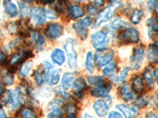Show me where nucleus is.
I'll return each mask as SVG.
<instances>
[{
    "label": "nucleus",
    "instance_id": "nucleus-1",
    "mask_svg": "<svg viewBox=\"0 0 158 118\" xmlns=\"http://www.w3.org/2000/svg\"><path fill=\"white\" fill-rule=\"evenodd\" d=\"M25 92L21 88L8 90L4 94L2 102L10 111H16L25 103Z\"/></svg>",
    "mask_w": 158,
    "mask_h": 118
},
{
    "label": "nucleus",
    "instance_id": "nucleus-2",
    "mask_svg": "<svg viewBox=\"0 0 158 118\" xmlns=\"http://www.w3.org/2000/svg\"><path fill=\"white\" fill-rule=\"evenodd\" d=\"M121 6V2L118 1H113L110 3L109 6H108L106 8H104L100 14H98V16L96 18L95 22L93 24L92 28L93 29H97L104 22H107L108 20L111 19L112 17L114 16L115 10L119 8Z\"/></svg>",
    "mask_w": 158,
    "mask_h": 118
},
{
    "label": "nucleus",
    "instance_id": "nucleus-3",
    "mask_svg": "<svg viewBox=\"0 0 158 118\" xmlns=\"http://www.w3.org/2000/svg\"><path fill=\"white\" fill-rule=\"evenodd\" d=\"M44 73L45 82L49 85H56L59 83L61 76V71L58 69H54L49 61H44L42 63Z\"/></svg>",
    "mask_w": 158,
    "mask_h": 118
},
{
    "label": "nucleus",
    "instance_id": "nucleus-4",
    "mask_svg": "<svg viewBox=\"0 0 158 118\" xmlns=\"http://www.w3.org/2000/svg\"><path fill=\"white\" fill-rule=\"evenodd\" d=\"M118 39L125 44H135L140 40V36L135 28L127 27L118 34Z\"/></svg>",
    "mask_w": 158,
    "mask_h": 118
},
{
    "label": "nucleus",
    "instance_id": "nucleus-5",
    "mask_svg": "<svg viewBox=\"0 0 158 118\" xmlns=\"http://www.w3.org/2000/svg\"><path fill=\"white\" fill-rule=\"evenodd\" d=\"M91 43L97 50H105L109 45L110 36L107 32L99 31L91 36Z\"/></svg>",
    "mask_w": 158,
    "mask_h": 118
},
{
    "label": "nucleus",
    "instance_id": "nucleus-6",
    "mask_svg": "<svg viewBox=\"0 0 158 118\" xmlns=\"http://www.w3.org/2000/svg\"><path fill=\"white\" fill-rule=\"evenodd\" d=\"M64 48L67 55V62L71 69L77 67V52L75 50V41L71 38L66 40Z\"/></svg>",
    "mask_w": 158,
    "mask_h": 118
},
{
    "label": "nucleus",
    "instance_id": "nucleus-7",
    "mask_svg": "<svg viewBox=\"0 0 158 118\" xmlns=\"http://www.w3.org/2000/svg\"><path fill=\"white\" fill-rule=\"evenodd\" d=\"M145 48L142 46L135 47L133 50V53L130 57V62L131 64V69L134 70H138L140 69L142 63L145 57Z\"/></svg>",
    "mask_w": 158,
    "mask_h": 118
},
{
    "label": "nucleus",
    "instance_id": "nucleus-8",
    "mask_svg": "<svg viewBox=\"0 0 158 118\" xmlns=\"http://www.w3.org/2000/svg\"><path fill=\"white\" fill-rule=\"evenodd\" d=\"M114 51L112 50H102L97 51L95 54V61L99 67L107 65L112 60Z\"/></svg>",
    "mask_w": 158,
    "mask_h": 118
},
{
    "label": "nucleus",
    "instance_id": "nucleus-9",
    "mask_svg": "<svg viewBox=\"0 0 158 118\" xmlns=\"http://www.w3.org/2000/svg\"><path fill=\"white\" fill-rule=\"evenodd\" d=\"M87 83L85 80L81 77L76 78L74 84L72 85L73 88V95L77 99H81L84 97L85 92L87 90Z\"/></svg>",
    "mask_w": 158,
    "mask_h": 118
},
{
    "label": "nucleus",
    "instance_id": "nucleus-10",
    "mask_svg": "<svg viewBox=\"0 0 158 118\" xmlns=\"http://www.w3.org/2000/svg\"><path fill=\"white\" fill-rule=\"evenodd\" d=\"M93 109L98 117L103 118L105 117L109 113L110 105L106 100L98 98L93 104Z\"/></svg>",
    "mask_w": 158,
    "mask_h": 118
},
{
    "label": "nucleus",
    "instance_id": "nucleus-11",
    "mask_svg": "<svg viewBox=\"0 0 158 118\" xmlns=\"http://www.w3.org/2000/svg\"><path fill=\"white\" fill-rule=\"evenodd\" d=\"M63 100L61 98H56L54 101L51 102L49 104V113L47 114V118H63V111H62L61 106L63 105Z\"/></svg>",
    "mask_w": 158,
    "mask_h": 118
},
{
    "label": "nucleus",
    "instance_id": "nucleus-12",
    "mask_svg": "<svg viewBox=\"0 0 158 118\" xmlns=\"http://www.w3.org/2000/svg\"><path fill=\"white\" fill-rule=\"evenodd\" d=\"M29 17H30L33 24L38 26L43 25L46 22V18L44 15V9L42 7H33L29 11Z\"/></svg>",
    "mask_w": 158,
    "mask_h": 118
},
{
    "label": "nucleus",
    "instance_id": "nucleus-13",
    "mask_svg": "<svg viewBox=\"0 0 158 118\" xmlns=\"http://www.w3.org/2000/svg\"><path fill=\"white\" fill-rule=\"evenodd\" d=\"M117 111H118L124 118H136L138 116V109L135 106H131L123 103H118L115 106Z\"/></svg>",
    "mask_w": 158,
    "mask_h": 118
},
{
    "label": "nucleus",
    "instance_id": "nucleus-14",
    "mask_svg": "<svg viewBox=\"0 0 158 118\" xmlns=\"http://www.w3.org/2000/svg\"><path fill=\"white\" fill-rule=\"evenodd\" d=\"M63 33V27L59 23H52L45 29V34L52 40L59 39Z\"/></svg>",
    "mask_w": 158,
    "mask_h": 118
},
{
    "label": "nucleus",
    "instance_id": "nucleus-15",
    "mask_svg": "<svg viewBox=\"0 0 158 118\" xmlns=\"http://www.w3.org/2000/svg\"><path fill=\"white\" fill-rule=\"evenodd\" d=\"M118 95L124 102H133L136 99V95L132 91L129 84H124L118 88Z\"/></svg>",
    "mask_w": 158,
    "mask_h": 118
},
{
    "label": "nucleus",
    "instance_id": "nucleus-16",
    "mask_svg": "<svg viewBox=\"0 0 158 118\" xmlns=\"http://www.w3.org/2000/svg\"><path fill=\"white\" fill-rule=\"evenodd\" d=\"M112 86L110 83L107 82L106 84L102 85V86L95 87L90 91V94L94 98H105L109 97L110 91H111Z\"/></svg>",
    "mask_w": 158,
    "mask_h": 118
},
{
    "label": "nucleus",
    "instance_id": "nucleus-17",
    "mask_svg": "<svg viewBox=\"0 0 158 118\" xmlns=\"http://www.w3.org/2000/svg\"><path fill=\"white\" fill-rule=\"evenodd\" d=\"M31 52L29 51L28 50H21L19 51H18L17 53H15L14 55L11 57L10 61V66L13 68H15L17 65H18L21 63L24 62L26 58L30 56Z\"/></svg>",
    "mask_w": 158,
    "mask_h": 118
},
{
    "label": "nucleus",
    "instance_id": "nucleus-18",
    "mask_svg": "<svg viewBox=\"0 0 158 118\" xmlns=\"http://www.w3.org/2000/svg\"><path fill=\"white\" fill-rule=\"evenodd\" d=\"M67 14L70 16V18L74 20L78 19V18H81L85 15V11L83 8L77 4H68L67 6Z\"/></svg>",
    "mask_w": 158,
    "mask_h": 118
},
{
    "label": "nucleus",
    "instance_id": "nucleus-19",
    "mask_svg": "<svg viewBox=\"0 0 158 118\" xmlns=\"http://www.w3.org/2000/svg\"><path fill=\"white\" fill-rule=\"evenodd\" d=\"M131 89L135 95H141L145 91V83L143 78L140 76H135L131 81Z\"/></svg>",
    "mask_w": 158,
    "mask_h": 118
},
{
    "label": "nucleus",
    "instance_id": "nucleus-20",
    "mask_svg": "<svg viewBox=\"0 0 158 118\" xmlns=\"http://www.w3.org/2000/svg\"><path fill=\"white\" fill-rule=\"evenodd\" d=\"M149 38L153 39L158 36V17H152L146 22Z\"/></svg>",
    "mask_w": 158,
    "mask_h": 118
},
{
    "label": "nucleus",
    "instance_id": "nucleus-21",
    "mask_svg": "<svg viewBox=\"0 0 158 118\" xmlns=\"http://www.w3.org/2000/svg\"><path fill=\"white\" fill-rule=\"evenodd\" d=\"M52 61L58 65H63L66 61V54L63 50L59 48H55L51 54Z\"/></svg>",
    "mask_w": 158,
    "mask_h": 118
},
{
    "label": "nucleus",
    "instance_id": "nucleus-22",
    "mask_svg": "<svg viewBox=\"0 0 158 118\" xmlns=\"http://www.w3.org/2000/svg\"><path fill=\"white\" fill-rule=\"evenodd\" d=\"M148 60L153 64H158V44L152 43L148 47L146 51Z\"/></svg>",
    "mask_w": 158,
    "mask_h": 118
},
{
    "label": "nucleus",
    "instance_id": "nucleus-23",
    "mask_svg": "<svg viewBox=\"0 0 158 118\" xmlns=\"http://www.w3.org/2000/svg\"><path fill=\"white\" fill-rule=\"evenodd\" d=\"M75 73H66L62 77L61 85L64 91H67L72 88V85L75 81Z\"/></svg>",
    "mask_w": 158,
    "mask_h": 118
},
{
    "label": "nucleus",
    "instance_id": "nucleus-24",
    "mask_svg": "<svg viewBox=\"0 0 158 118\" xmlns=\"http://www.w3.org/2000/svg\"><path fill=\"white\" fill-rule=\"evenodd\" d=\"M29 36H30L31 42L33 43V44L35 45V47L37 50L41 49L44 46L46 41H45V39L43 35H41L38 32H32Z\"/></svg>",
    "mask_w": 158,
    "mask_h": 118
},
{
    "label": "nucleus",
    "instance_id": "nucleus-25",
    "mask_svg": "<svg viewBox=\"0 0 158 118\" xmlns=\"http://www.w3.org/2000/svg\"><path fill=\"white\" fill-rule=\"evenodd\" d=\"M143 78L149 88H153L154 87L155 81H156L155 71L151 67L149 66L145 69L143 73Z\"/></svg>",
    "mask_w": 158,
    "mask_h": 118
},
{
    "label": "nucleus",
    "instance_id": "nucleus-26",
    "mask_svg": "<svg viewBox=\"0 0 158 118\" xmlns=\"http://www.w3.org/2000/svg\"><path fill=\"white\" fill-rule=\"evenodd\" d=\"M126 26H128L127 22H125L122 18H118L113 20L111 23L108 24L107 25V29H108L110 32H116V31H118L119 29H123V28H125Z\"/></svg>",
    "mask_w": 158,
    "mask_h": 118
},
{
    "label": "nucleus",
    "instance_id": "nucleus-27",
    "mask_svg": "<svg viewBox=\"0 0 158 118\" xmlns=\"http://www.w3.org/2000/svg\"><path fill=\"white\" fill-rule=\"evenodd\" d=\"M3 6L6 14L11 18H15L18 14V6L11 1H5L3 2Z\"/></svg>",
    "mask_w": 158,
    "mask_h": 118
},
{
    "label": "nucleus",
    "instance_id": "nucleus-28",
    "mask_svg": "<svg viewBox=\"0 0 158 118\" xmlns=\"http://www.w3.org/2000/svg\"><path fill=\"white\" fill-rule=\"evenodd\" d=\"M117 69H118V66H117L116 62L115 61H111L107 65H105V67L103 69V74L105 77L113 79L115 77V73H116Z\"/></svg>",
    "mask_w": 158,
    "mask_h": 118
},
{
    "label": "nucleus",
    "instance_id": "nucleus-29",
    "mask_svg": "<svg viewBox=\"0 0 158 118\" xmlns=\"http://www.w3.org/2000/svg\"><path fill=\"white\" fill-rule=\"evenodd\" d=\"M144 17V11L140 8H136L134 10L130 16V21L133 25H138L142 22Z\"/></svg>",
    "mask_w": 158,
    "mask_h": 118
},
{
    "label": "nucleus",
    "instance_id": "nucleus-30",
    "mask_svg": "<svg viewBox=\"0 0 158 118\" xmlns=\"http://www.w3.org/2000/svg\"><path fill=\"white\" fill-rule=\"evenodd\" d=\"M20 116L21 118H38V113L34 108L26 106L21 109Z\"/></svg>",
    "mask_w": 158,
    "mask_h": 118
},
{
    "label": "nucleus",
    "instance_id": "nucleus-31",
    "mask_svg": "<svg viewBox=\"0 0 158 118\" xmlns=\"http://www.w3.org/2000/svg\"><path fill=\"white\" fill-rule=\"evenodd\" d=\"M85 65V69L89 73H94V70H95V59H94V55L91 52L87 53Z\"/></svg>",
    "mask_w": 158,
    "mask_h": 118
},
{
    "label": "nucleus",
    "instance_id": "nucleus-32",
    "mask_svg": "<svg viewBox=\"0 0 158 118\" xmlns=\"http://www.w3.org/2000/svg\"><path fill=\"white\" fill-rule=\"evenodd\" d=\"M87 81H88L90 85L94 86V88L95 87L102 86V85L107 83L105 79L103 77H101V76H90L87 79Z\"/></svg>",
    "mask_w": 158,
    "mask_h": 118
},
{
    "label": "nucleus",
    "instance_id": "nucleus-33",
    "mask_svg": "<svg viewBox=\"0 0 158 118\" xmlns=\"http://www.w3.org/2000/svg\"><path fill=\"white\" fill-rule=\"evenodd\" d=\"M129 72H130V68H128V67H125V68L121 71L120 74H119L118 76H116V77H114V78L112 79V81H113V82L115 83V84H122V83H123L124 81H126V80L127 79Z\"/></svg>",
    "mask_w": 158,
    "mask_h": 118
},
{
    "label": "nucleus",
    "instance_id": "nucleus-34",
    "mask_svg": "<svg viewBox=\"0 0 158 118\" xmlns=\"http://www.w3.org/2000/svg\"><path fill=\"white\" fill-rule=\"evenodd\" d=\"M2 82L4 85L11 86L15 83V77L11 73L8 71H3L2 73Z\"/></svg>",
    "mask_w": 158,
    "mask_h": 118
},
{
    "label": "nucleus",
    "instance_id": "nucleus-35",
    "mask_svg": "<svg viewBox=\"0 0 158 118\" xmlns=\"http://www.w3.org/2000/svg\"><path fill=\"white\" fill-rule=\"evenodd\" d=\"M73 29L75 31L76 33H77V36L81 38V39H85L87 38V36H88V31L87 29H84L81 26L79 25V24L77 22H75L74 24H73Z\"/></svg>",
    "mask_w": 158,
    "mask_h": 118
},
{
    "label": "nucleus",
    "instance_id": "nucleus-36",
    "mask_svg": "<svg viewBox=\"0 0 158 118\" xmlns=\"http://www.w3.org/2000/svg\"><path fill=\"white\" fill-rule=\"evenodd\" d=\"M63 109H64V113L67 115L77 113V104L74 102H72V101L71 102H67V103L65 104L64 107H63Z\"/></svg>",
    "mask_w": 158,
    "mask_h": 118
},
{
    "label": "nucleus",
    "instance_id": "nucleus-37",
    "mask_svg": "<svg viewBox=\"0 0 158 118\" xmlns=\"http://www.w3.org/2000/svg\"><path fill=\"white\" fill-rule=\"evenodd\" d=\"M33 77H34V80L36 84L40 85V86H42L44 84V73L41 69H38L35 70L34 73H33Z\"/></svg>",
    "mask_w": 158,
    "mask_h": 118
},
{
    "label": "nucleus",
    "instance_id": "nucleus-38",
    "mask_svg": "<svg viewBox=\"0 0 158 118\" xmlns=\"http://www.w3.org/2000/svg\"><path fill=\"white\" fill-rule=\"evenodd\" d=\"M149 103V98L146 96H141L135 99V106L137 109H143Z\"/></svg>",
    "mask_w": 158,
    "mask_h": 118
},
{
    "label": "nucleus",
    "instance_id": "nucleus-39",
    "mask_svg": "<svg viewBox=\"0 0 158 118\" xmlns=\"http://www.w3.org/2000/svg\"><path fill=\"white\" fill-rule=\"evenodd\" d=\"M32 68V61H27L24 63V65L20 69V74L23 77H27L29 75L31 69Z\"/></svg>",
    "mask_w": 158,
    "mask_h": 118
},
{
    "label": "nucleus",
    "instance_id": "nucleus-40",
    "mask_svg": "<svg viewBox=\"0 0 158 118\" xmlns=\"http://www.w3.org/2000/svg\"><path fill=\"white\" fill-rule=\"evenodd\" d=\"M77 23L79 24L80 26H81V27L84 28V29H87V28H88L89 26H90V25H92V23H93V19H92L90 17H85V18L80 20L79 22H77Z\"/></svg>",
    "mask_w": 158,
    "mask_h": 118
},
{
    "label": "nucleus",
    "instance_id": "nucleus-41",
    "mask_svg": "<svg viewBox=\"0 0 158 118\" xmlns=\"http://www.w3.org/2000/svg\"><path fill=\"white\" fill-rule=\"evenodd\" d=\"M44 15L45 18H48V19H56L58 18L57 14L53 10L50 9V8L44 9Z\"/></svg>",
    "mask_w": 158,
    "mask_h": 118
},
{
    "label": "nucleus",
    "instance_id": "nucleus-42",
    "mask_svg": "<svg viewBox=\"0 0 158 118\" xmlns=\"http://www.w3.org/2000/svg\"><path fill=\"white\" fill-rule=\"evenodd\" d=\"M8 59V54L6 50L0 48V65H4L6 63Z\"/></svg>",
    "mask_w": 158,
    "mask_h": 118
},
{
    "label": "nucleus",
    "instance_id": "nucleus-43",
    "mask_svg": "<svg viewBox=\"0 0 158 118\" xmlns=\"http://www.w3.org/2000/svg\"><path fill=\"white\" fill-rule=\"evenodd\" d=\"M147 6L151 11L158 13V1H149L147 2Z\"/></svg>",
    "mask_w": 158,
    "mask_h": 118
},
{
    "label": "nucleus",
    "instance_id": "nucleus-44",
    "mask_svg": "<svg viewBox=\"0 0 158 118\" xmlns=\"http://www.w3.org/2000/svg\"><path fill=\"white\" fill-rule=\"evenodd\" d=\"M86 11L90 15H95L98 12V8L91 2V3L89 4L86 6Z\"/></svg>",
    "mask_w": 158,
    "mask_h": 118
},
{
    "label": "nucleus",
    "instance_id": "nucleus-45",
    "mask_svg": "<svg viewBox=\"0 0 158 118\" xmlns=\"http://www.w3.org/2000/svg\"><path fill=\"white\" fill-rule=\"evenodd\" d=\"M108 118H123V116L118 111L112 110L108 114Z\"/></svg>",
    "mask_w": 158,
    "mask_h": 118
},
{
    "label": "nucleus",
    "instance_id": "nucleus-46",
    "mask_svg": "<svg viewBox=\"0 0 158 118\" xmlns=\"http://www.w3.org/2000/svg\"><path fill=\"white\" fill-rule=\"evenodd\" d=\"M19 43H20V39H15V40H13L11 43H10L9 47L10 49L15 48V47H17V46H18Z\"/></svg>",
    "mask_w": 158,
    "mask_h": 118
},
{
    "label": "nucleus",
    "instance_id": "nucleus-47",
    "mask_svg": "<svg viewBox=\"0 0 158 118\" xmlns=\"http://www.w3.org/2000/svg\"><path fill=\"white\" fill-rule=\"evenodd\" d=\"M6 93V88L5 85L2 84V82L0 81V97L3 96L4 94Z\"/></svg>",
    "mask_w": 158,
    "mask_h": 118
},
{
    "label": "nucleus",
    "instance_id": "nucleus-48",
    "mask_svg": "<svg viewBox=\"0 0 158 118\" xmlns=\"http://www.w3.org/2000/svg\"><path fill=\"white\" fill-rule=\"evenodd\" d=\"M145 118H158V116L156 114H155L154 113H153V112H149L145 116Z\"/></svg>",
    "mask_w": 158,
    "mask_h": 118
},
{
    "label": "nucleus",
    "instance_id": "nucleus-49",
    "mask_svg": "<svg viewBox=\"0 0 158 118\" xmlns=\"http://www.w3.org/2000/svg\"><path fill=\"white\" fill-rule=\"evenodd\" d=\"M0 118H7V114L4 109H0Z\"/></svg>",
    "mask_w": 158,
    "mask_h": 118
},
{
    "label": "nucleus",
    "instance_id": "nucleus-50",
    "mask_svg": "<svg viewBox=\"0 0 158 118\" xmlns=\"http://www.w3.org/2000/svg\"><path fill=\"white\" fill-rule=\"evenodd\" d=\"M94 6H96L97 8L101 7V6H103L104 4V2L103 1H94V2H92Z\"/></svg>",
    "mask_w": 158,
    "mask_h": 118
},
{
    "label": "nucleus",
    "instance_id": "nucleus-51",
    "mask_svg": "<svg viewBox=\"0 0 158 118\" xmlns=\"http://www.w3.org/2000/svg\"><path fill=\"white\" fill-rule=\"evenodd\" d=\"M83 118H95L94 116H92L90 113H85L84 116H83Z\"/></svg>",
    "mask_w": 158,
    "mask_h": 118
},
{
    "label": "nucleus",
    "instance_id": "nucleus-52",
    "mask_svg": "<svg viewBox=\"0 0 158 118\" xmlns=\"http://www.w3.org/2000/svg\"><path fill=\"white\" fill-rule=\"evenodd\" d=\"M67 118H78L77 116V113H73V114L67 115Z\"/></svg>",
    "mask_w": 158,
    "mask_h": 118
},
{
    "label": "nucleus",
    "instance_id": "nucleus-53",
    "mask_svg": "<svg viewBox=\"0 0 158 118\" xmlns=\"http://www.w3.org/2000/svg\"><path fill=\"white\" fill-rule=\"evenodd\" d=\"M155 77H156V83L158 84V68H156V69L155 70Z\"/></svg>",
    "mask_w": 158,
    "mask_h": 118
},
{
    "label": "nucleus",
    "instance_id": "nucleus-54",
    "mask_svg": "<svg viewBox=\"0 0 158 118\" xmlns=\"http://www.w3.org/2000/svg\"><path fill=\"white\" fill-rule=\"evenodd\" d=\"M10 118H20V117H18V116H13V117H10Z\"/></svg>",
    "mask_w": 158,
    "mask_h": 118
}]
</instances>
